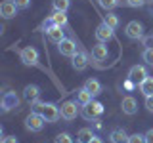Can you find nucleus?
I'll list each match as a JSON object with an SVG mask.
<instances>
[{
    "mask_svg": "<svg viewBox=\"0 0 153 143\" xmlns=\"http://www.w3.org/2000/svg\"><path fill=\"white\" fill-rule=\"evenodd\" d=\"M69 6H71V0H52L54 12H67Z\"/></svg>",
    "mask_w": 153,
    "mask_h": 143,
    "instance_id": "b1692460",
    "label": "nucleus"
},
{
    "mask_svg": "<svg viewBox=\"0 0 153 143\" xmlns=\"http://www.w3.org/2000/svg\"><path fill=\"white\" fill-rule=\"evenodd\" d=\"M46 126V118L38 111H31L25 118V128L29 132H42Z\"/></svg>",
    "mask_w": 153,
    "mask_h": 143,
    "instance_id": "7ed1b4c3",
    "label": "nucleus"
},
{
    "mask_svg": "<svg viewBox=\"0 0 153 143\" xmlns=\"http://www.w3.org/2000/svg\"><path fill=\"white\" fill-rule=\"evenodd\" d=\"M88 63H90V61H88V54L82 52V50H79L73 57H71V65H73V69L79 71V73H80V71H84L86 67H88Z\"/></svg>",
    "mask_w": 153,
    "mask_h": 143,
    "instance_id": "9b49d317",
    "label": "nucleus"
},
{
    "mask_svg": "<svg viewBox=\"0 0 153 143\" xmlns=\"http://www.w3.org/2000/svg\"><path fill=\"white\" fill-rule=\"evenodd\" d=\"M33 107H35V111H38L46 118V122H57L61 118V107H57L52 101H38Z\"/></svg>",
    "mask_w": 153,
    "mask_h": 143,
    "instance_id": "f257e3e1",
    "label": "nucleus"
},
{
    "mask_svg": "<svg viewBox=\"0 0 153 143\" xmlns=\"http://www.w3.org/2000/svg\"><path fill=\"white\" fill-rule=\"evenodd\" d=\"M23 97H25L27 103L35 105L40 101V88H38L36 84H27L25 88H23Z\"/></svg>",
    "mask_w": 153,
    "mask_h": 143,
    "instance_id": "9d476101",
    "label": "nucleus"
},
{
    "mask_svg": "<svg viewBox=\"0 0 153 143\" xmlns=\"http://www.w3.org/2000/svg\"><path fill=\"white\" fill-rule=\"evenodd\" d=\"M142 59L146 61V65L153 67V48H146V50L142 52Z\"/></svg>",
    "mask_w": 153,
    "mask_h": 143,
    "instance_id": "a878e982",
    "label": "nucleus"
},
{
    "mask_svg": "<svg viewBox=\"0 0 153 143\" xmlns=\"http://www.w3.org/2000/svg\"><path fill=\"white\" fill-rule=\"evenodd\" d=\"M94 36H96V40H98V42H105V44H107L109 40H113V36H115V29H111L105 21H102L98 27H96Z\"/></svg>",
    "mask_w": 153,
    "mask_h": 143,
    "instance_id": "423d86ee",
    "label": "nucleus"
},
{
    "mask_svg": "<svg viewBox=\"0 0 153 143\" xmlns=\"http://www.w3.org/2000/svg\"><path fill=\"white\" fill-rule=\"evenodd\" d=\"M92 97H94V95H92V94H90L88 90H86L84 86H82V88H79V90H76L75 101L79 103V107H84V105H88L90 101H92Z\"/></svg>",
    "mask_w": 153,
    "mask_h": 143,
    "instance_id": "f3484780",
    "label": "nucleus"
},
{
    "mask_svg": "<svg viewBox=\"0 0 153 143\" xmlns=\"http://www.w3.org/2000/svg\"><path fill=\"white\" fill-rule=\"evenodd\" d=\"M109 57V48L105 42H98L94 48H92V59L94 61H105Z\"/></svg>",
    "mask_w": 153,
    "mask_h": 143,
    "instance_id": "2eb2a0df",
    "label": "nucleus"
},
{
    "mask_svg": "<svg viewBox=\"0 0 153 143\" xmlns=\"http://www.w3.org/2000/svg\"><path fill=\"white\" fill-rule=\"evenodd\" d=\"M0 15L4 19H13L17 15V6L13 0H4L2 4H0Z\"/></svg>",
    "mask_w": 153,
    "mask_h": 143,
    "instance_id": "ddd939ff",
    "label": "nucleus"
},
{
    "mask_svg": "<svg viewBox=\"0 0 153 143\" xmlns=\"http://www.w3.org/2000/svg\"><path fill=\"white\" fill-rule=\"evenodd\" d=\"M103 21L107 23L111 29H115V31H117L119 25H121V21H119V15H117V13H113V12H107V15H103Z\"/></svg>",
    "mask_w": 153,
    "mask_h": 143,
    "instance_id": "5701e85b",
    "label": "nucleus"
},
{
    "mask_svg": "<svg viewBox=\"0 0 153 143\" xmlns=\"http://www.w3.org/2000/svg\"><path fill=\"white\" fill-rule=\"evenodd\" d=\"M90 143H103V141H102V139H100V137H94V139H92V141H90Z\"/></svg>",
    "mask_w": 153,
    "mask_h": 143,
    "instance_id": "f704fd0d",
    "label": "nucleus"
},
{
    "mask_svg": "<svg viewBox=\"0 0 153 143\" xmlns=\"http://www.w3.org/2000/svg\"><path fill=\"white\" fill-rule=\"evenodd\" d=\"M147 69L143 65H134V67H130V71H128V80H132L134 84H140V82H143V80L147 78Z\"/></svg>",
    "mask_w": 153,
    "mask_h": 143,
    "instance_id": "1a4fd4ad",
    "label": "nucleus"
},
{
    "mask_svg": "<svg viewBox=\"0 0 153 143\" xmlns=\"http://www.w3.org/2000/svg\"><path fill=\"white\" fill-rule=\"evenodd\" d=\"M52 27H56V23H54V19H52V15H50L48 19H44V23H42V29H44V31H48V29H52Z\"/></svg>",
    "mask_w": 153,
    "mask_h": 143,
    "instance_id": "7c9ffc66",
    "label": "nucleus"
},
{
    "mask_svg": "<svg viewBox=\"0 0 153 143\" xmlns=\"http://www.w3.org/2000/svg\"><path fill=\"white\" fill-rule=\"evenodd\" d=\"M19 59H21V63L25 67H36L38 65V52H36V48H33V46L21 48Z\"/></svg>",
    "mask_w": 153,
    "mask_h": 143,
    "instance_id": "20e7f679",
    "label": "nucleus"
},
{
    "mask_svg": "<svg viewBox=\"0 0 153 143\" xmlns=\"http://www.w3.org/2000/svg\"><path fill=\"white\" fill-rule=\"evenodd\" d=\"M80 114H82V118H86V120H98V118L103 114V103L92 99L88 105L80 107Z\"/></svg>",
    "mask_w": 153,
    "mask_h": 143,
    "instance_id": "f03ea898",
    "label": "nucleus"
},
{
    "mask_svg": "<svg viewBox=\"0 0 153 143\" xmlns=\"http://www.w3.org/2000/svg\"><path fill=\"white\" fill-rule=\"evenodd\" d=\"M121 109L124 114H128V116H132V114L138 113V101L132 97V95H124L123 101H121Z\"/></svg>",
    "mask_w": 153,
    "mask_h": 143,
    "instance_id": "4468645a",
    "label": "nucleus"
},
{
    "mask_svg": "<svg viewBox=\"0 0 153 143\" xmlns=\"http://www.w3.org/2000/svg\"><path fill=\"white\" fill-rule=\"evenodd\" d=\"M128 139H130V136H128L123 128H115V130L109 133V141L111 143H128Z\"/></svg>",
    "mask_w": 153,
    "mask_h": 143,
    "instance_id": "a211bd4d",
    "label": "nucleus"
},
{
    "mask_svg": "<svg viewBox=\"0 0 153 143\" xmlns=\"http://www.w3.org/2000/svg\"><path fill=\"white\" fill-rule=\"evenodd\" d=\"M76 114H79V103L76 101H65L63 105H61V118L67 122L75 120Z\"/></svg>",
    "mask_w": 153,
    "mask_h": 143,
    "instance_id": "6e6552de",
    "label": "nucleus"
},
{
    "mask_svg": "<svg viewBox=\"0 0 153 143\" xmlns=\"http://www.w3.org/2000/svg\"><path fill=\"white\" fill-rule=\"evenodd\" d=\"M124 4L130 6V8H142L146 4V0H124Z\"/></svg>",
    "mask_w": 153,
    "mask_h": 143,
    "instance_id": "c85d7f7f",
    "label": "nucleus"
},
{
    "mask_svg": "<svg viewBox=\"0 0 153 143\" xmlns=\"http://www.w3.org/2000/svg\"><path fill=\"white\" fill-rule=\"evenodd\" d=\"M146 109L149 113H153V95H147L146 97Z\"/></svg>",
    "mask_w": 153,
    "mask_h": 143,
    "instance_id": "2f4dec72",
    "label": "nucleus"
},
{
    "mask_svg": "<svg viewBox=\"0 0 153 143\" xmlns=\"http://www.w3.org/2000/svg\"><path fill=\"white\" fill-rule=\"evenodd\" d=\"M13 2H16L17 10H27L29 6H31V0H13Z\"/></svg>",
    "mask_w": 153,
    "mask_h": 143,
    "instance_id": "c756f323",
    "label": "nucleus"
},
{
    "mask_svg": "<svg viewBox=\"0 0 153 143\" xmlns=\"http://www.w3.org/2000/svg\"><path fill=\"white\" fill-rule=\"evenodd\" d=\"M138 88H140V92L146 95V97L147 95H153V76H147L143 82L138 84Z\"/></svg>",
    "mask_w": 153,
    "mask_h": 143,
    "instance_id": "4be33fe9",
    "label": "nucleus"
},
{
    "mask_svg": "<svg viewBox=\"0 0 153 143\" xmlns=\"http://www.w3.org/2000/svg\"><path fill=\"white\" fill-rule=\"evenodd\" d=\"M84 88L88 90V92L92 94L94 97L102 94V84H100V80H98V78H88V80L84 82Z\"/></svg>",
    "mask_w": 153,
    "mask_h": 143,
    "instance_id": "aec40b11",
    "label": "nucleus"
},
{
    "mask_svg": "<svg viewBox=\"0 0 153 143\" xmlns=\"http://www.w3.org/2000/svg\"><path fill=\"white\" fill-rule=\"evenodd\" d=\"M128 143H146V136L143 133H132Z\"/></svg>",
    "mask_w": 153,
    "mask_h": 143,
    "instance_id": "cd10ccee",
    "label": "nucleus"
},
{
    "mask_svg": "<svg viewBox=\"0 0 153 143\" xmlns=\"http://www.w3.org/2000/svg\"><path fill=\"white\" fill-rule=\"evenodd\" d=\"M143 136H146V143H153V128H149Z\"/></svg>",
    "mask_w": 153,
    "mask_h": 143,
    "instance_id": "473e14b6",
    "label": "nucleus"
},
{
    "mask_svg": "<svg viewBox=\"0 0 153 143\" xmlns=\"http://www.w3.org/2000/svg\"><path fill=\"white\" fill-rule=\"evenodd\" d=\"M94 132H92V128H80L79 133H76V143H90L94 139Z\"/></svg>",
    "mask_w": 153,
    "mask_h": 143,
    "instance_id": "6ab92c4d",
    "label": "nucleus"
},
{
    "mask_svg": "<svg viewBox=\"0 0 153 143\" xmlns=\"http://www.w3.org/2000/svg\"><path fill=\"white\" fill-rule=\"evenodd\" d=\"M57 52H59L61 55H65V57H73L79 50H76V44L71 40V38H65V40H61L59 44H57Z\"/></svg>",
    "mask_w": 153,
    "mask_h": 143,
    "instance_id": "f8f14e48",
    "label": "nucleus"
},
{
    "mask_svg": "<svg viewBox=\"0 0 153 143\" xmlns=\"http://www.w3.org/2000/svg\"><path fill=\"white\" fill-rule=\"evenodd\" d=\"M124 35H126V38H130V40H140V38L143 36V25L140 21H128L126 27H124Z\"/></svg>",
    "mask_w": 153,
    "mask_h": 143,
    "instance_id": "0eeeda50",
    "label": "nucleus"
},
{
    "mask_svg": "<svg viewBox=\"0 0 153 143\" xmlns=\"http://www.w3.org/2000/svg\"><path fill=\"white\" fill-rule=\"evenodd\" d=\"M46 36L50 42H54V44H59L61 40H65V32H63V27H52L46 31Z\"/></svg>",
    "mask_w": 153,
    "mask_h": 143,
    "instance_id": "dca6fc26",
    "label": "nucleus"
},
{
    "mask_svg": "<svg viewBox=\"0 0 153 143\" xmlns=\"http://www.w3.org/2000/svg\"><path fill=\"white\" fill-rule=\"evenodd\" d=\"M0 143H17V137L16 136H6Z\"/></svg>",
    "mask_w": 153,
    "mask_h": 143,
    "instance_id": "72a5a7b5",
    "label": "nucleus"
},
{
    "mask_svg": "<svg viewBox=\"0 0 153 143\" xmlns=\"http://www.w3.org/2000/svg\"><path fill=\"white\" fill-rule=\"evenodd\" d=\"M52 19H54V23L57 27H67L69 25V17H67V12H54L52 13Z\"/></svg>",
    "mask_w": 153,
    "mask_h": 143,
    "instance_id": "412c9836",
    "label": "nucleus"
},
{
    "mask_svg": "<svg viewBox=\"0 0 153 143\" xmlns=\"http://www.w3.org/2000/svg\"><path fill=\"white\" fill-rule=\"evenodd\" d=\"M54 143H73V137H71L67 132H61V133H57L54 137Z\"/></svg>",
    "mask_w": 153,
    "mask_h": 143,
    "instance_id": "bb28decb",
    "label": "nucleus"
},
{
    "mask_svg": "<svg viewBox=\"0 0 153 143\" xmlns=\"http://www.w3.org/2000/svg\"><path fill=\"white\" fill-rule=\"evenodd\" d=\"M98 4L103 10H107V12H111V10H115L117 6H121V2H119V0H98Z\"/></svg>",
    "mask_w": 153,
    "mask_h": 143,
    "instance_id": "393cba45",
    "label": "nucleus"
},
{
    "mask_svg": "<svg viewBox=\"0 0 153 143\" xmlns=\"http://www.w3.org/2000/svg\"><path fill=\"white\" fill-rule=\"evenodd\" d=\"M19 107V95L16 92H4L2 99H0V109L2 113H10L12 109Z\"/></svg>",
    "mask_w": 153,
    "mask_h": 143,
    "instance_id": "39448f33",
    "label": "nucleus"
}]
</instances>
